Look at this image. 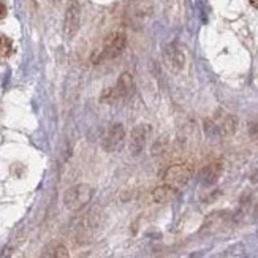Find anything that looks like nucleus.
Instances as JSON below:
<instances>
[{
  "instance_id": "obj_8",
  "label": "nucleus",
  "mask_w": 258,
  "mask_h": 258,
  "mask_svg": "<svg viewBox=\"0 0 258 258\" xmlns=\"http://www.w3.org/2000/svg\"><path fill=\"white\" fill-rule=\"evenodd\" d=\"M165 60H166V63H168L170 69L181 70L182 65H184V54L177 49V46L170 44V46L165 49Z\"/></svg>"
},
{
  "instance_id": "obj_5",
  "label": "nucleus",
  "mask_w": 258,
  "mask_h": 258,
  "mask_svg": "<svg viewBox=\"0 0 258 258\" xmlns=\"http://www.w3.org/2000/svg\"><path fill=\"white\" fill-rule=\"evenodd\" d=\"M80 22H81L80 5H78L75 0H72L65 13V35L69 38H73L76 35L78 29H80Z\"/></svg>"
},
{
  "instance_id": "obj_7",
  "label": "nucleus",
  "mask_w": 258,
  "mask_h": 258,
  "mask_svg": "<svg viewBox=\"0 0 258 258\" xmlns=\"http://www.w3.org/2000/svg\"><path fill=\"white\" fill-rule=\"evenodd\" d=\"M151 127L141 124L138 127H135L132 132V154H140L146 144V140H148V133H149Z\"/></svg>"
},
{
  "instance_id": "obj_6",
  "label": "nucleus",
  "mask_w": 258,
  "mask_h": 258,
  "mask_svg": "<svg viewBox=\"0 0 258 258\" xmlns=\"http://www.w3.org/2000/svg\"><path fill=\"white\" fill-rule=\"evenodd\" d=\"M125 140V130L120 124H114L103 137V148L109 152H114L122 148Z\"/></svg>"
},
{
  "instance_id": "obj_4",
  "label": "nucleus",
  "mask_w": 258,
  "mask_h": 258,
  "mask_svg": "<svg viewBox=\"0 0 258 258\" xmlns=\"http://www.w3.org/2000/svg\"><path fill=\"white\" fill-rule=\"evenodd\" d=\"M92 197V190L89 185L80 184L73 188H70L69 192L65 194V206L69 209H81L84 205H87L91 201Z\"/></svg>"
},
{
  "instance_id": "obj_10",
  "label": "nucleus",
  "mask_w": 258,
  "mask_h": 258,
  "mask_svg": "<svg viewBox=\"0 0 258 258\" xmlns=\"http://www.w3.org/2000/svg\"><path fill=\"white\" fill-rule=\"evenodd\" d=\"M13 49V43L8 37L0 35V57H7V55Z\"/></svg>"
},
{
  "instance_id": "obj_13",
  "label": "nucleus",
  "mask_w": 258,
  "mask_h": 258,
  "mask_svg": "<svg viewBox=\"0 0 258 258\" xmlns=\"http://www.w3.org/2000/svg\"><path fill=\"white\" fill-rule=\"evenodd\" d=\"M250 5L258 10V0H250Z\"/></svg>"
},
{
  "instance_id": "obj_3",
  "label": "nucleus",
  "mask_w": 258,
  "mask_h": 258,
  "mask_svg": "<svg viewBox=\"0 0 258 258\" xmlns=\"http://www.w3.org/2000/svg\"><path fill=\"white\" fill-rule=\"evenodd\" d=\"M133 92V78L130 73H124L119 76V80L116 83L114 87L108 89L106 92H103L102 95V102H106V103H114V102H119L122 98H127L130 97Z\"/></svg>"
},
{
  "instance_id": "obj_12",
  "label": "nucleus",
  "mask_w": 258,
  "mask_h": 258,
  "mask_svg": "<svg viewBox=\"0 0 258 258\" xmlns=\"http://www.w3.org/2000/svg\"><path fill=\"white\" fill-rule=\"evenodd\" d=\"M7 16V5L4 2H0V19H4Z\"/></svg>"
},
{
  "instance_id": "obj_11",
  "label": "nucleus",
  "mask_w": 258,
  "mask_h": 258,
  "mask_svg": "<svg viewBox=\"0 0 258 258\" xmlns=\"http://www.w3.org/2000/svg\"><path fill=\"white\" fill-rule=\"evenodd\" d=\"M55 258H69V253H67V249L63 245H60V247H57V250H55Z\"/></svg>"
},
{
  "instance_id": "obj_1",
  "label": "nucleus",
  "mask_w": 258,
  "mask_h": 258,
  "mask_svg": "<svg viewBox=\"0 0 258 258\" xmlns=\"http://www.w3.org/2000/svg\"><path fill=\"white\" fill-rule=\"evenodd\" d=\"M127 46V35L124 32H114L105 40L102 49L98 51L97 57L94 62H102V60H111L117 57V55L125 49Z\"/></svg>"
},
{
  "instance_id": "obj_9",
  "label": "nucleus",
  "mask_w": 258,
  "mask_h": 258,
  "mask_svg": "<svg viewBox=\"0 0 258 258\" xmlns=\"http://www.w3.org/2000/svg\"><path fill=\"white\" fill-rule=\"evenodd\" d=\"M174 192H176L174 188H171V187H168V185L163 184L162 187H157L154 190L152 197H154V200L157 201V203H166V201H170L174 197Z\"/></svg>"
},
{
  "instance_id": "obj_2",
  "label": "nucleus",
  "mask_w": 258,
  "mask_h": 258,
  "mask_svg": "<svg viewBox=\"0 0 258 258\" xmlns=\"http://www.w3.org/2000/svg\"><path fill=\"white\" fill-rule=\"evenodd\" d=\"M194 174V168L187 165V163H179V165H173L166 170V173L163 174V184L171 187L174 190L182 188Z\"/></svg>"
}]
</instances>
